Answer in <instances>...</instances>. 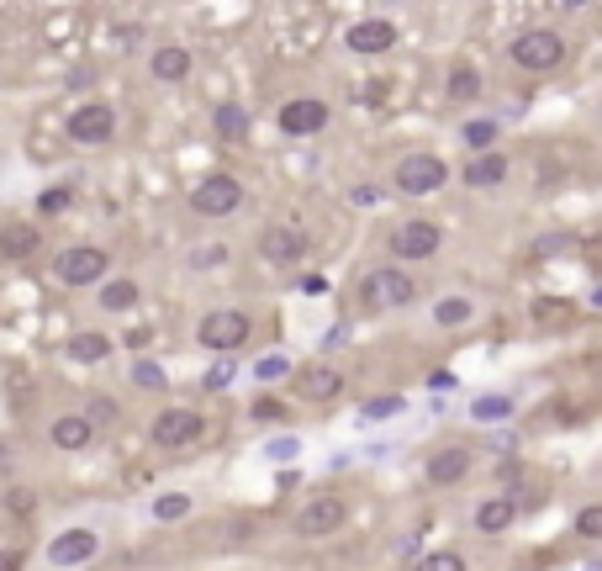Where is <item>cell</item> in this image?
I'll return each instance as SVG.
<instances>
[{"instance_id":"7","label":"cell","mask_w":602,"mask_h":571,"mask_svg":"<svg viewBox=\"0 0 602 571\" xmlns=\"http://www.w3.org/2000/svg\"><path fill=\"white\" fill-rule=\"evenodd\" d=\"M64 133L74 143H85V149H101V143H111V133H117V112H111L106 101H90V106H74Z\"/></svg>"},{"instance_id":"31","label":"cell","mask_w":602,"mask_h":571,"mask_svg":"<svg viewBox=\"0 0 602 571\" xmlns=\"http://www.w3.org/2000/svg\"><path fill=\"white\" fill-rule=\"evenodd\" d=\"M133 381L143 386V392H164V381H169V376H164V365H154V360H138V365H133Z\"/></svg>"},{"instance_id":"30","label":"cell","mask_w":602,"mask_h":571,"mask_svg":"<svg viewBox=\"0 0 602 571\" xmlns=\"http://www.w3.org/2000/svg\"><path fill=\"white\" fill-rule=\"evenodd\" d=\"M507 413H513V397H481L476 408H470V418H481V423H497Z\"/></svg>"},{"instance_id":"35","label":"cell","mask_w":602,"mask_h":571,"mask_svg":"<svg viewBox=\"0 0 602 571\" xmlns=\"http://www.w3.org/2000/svg\"><path fill=\"white\" fill-rule=\"evenodd\" d=\"M233 376H238V371H233L228 360H222V365H212V371L201 376V386H206V392H228V386H233Z\"/></svg>"},{"instance_id":"22","label":"cell","mask_w":602,"mask_h":571,"mask_svg":"<svg viewBox=\"0 0 602 571\" xmlns=\"http://www.w3.org/2000/svg\"><path fill=\"white\" fill-rule=\"evenodd\" d=\"M212 127H217V138L243 143V138H249V112H243L238 101H222L217 112H212Z\"/></svg>"},{"instance_id":"41","label":"cell","mask_w":602,"mask_h":571,"mask_svg":"<svg viewBox=\"0 0 602 571\" xmlns=\"http://www.w3.org/2000/svg\"><path fill=\"white\" fill-rule=\"evenodd\" d=\"M22 566H27V550H16V545L0 550V571H22Z\"/></svg>"},{"instance_id":"15","label":"cell","mask_w":602,"mask_h":571,"mask_svg":"<svg viewBox=\"0 0 602 571\" xmlns=\"http://www.w3.org/2000/svg\"><path fill=\"white\" fill-rule=\"evenodd\" d=\"M423 476H428V487H455V482H465V476H470V450H465V445H444L439 455H428Z\"/></svg>"},{"instance_id":"39","label":"cell","mask_w":602,"mask_h":571,"mask_svg":"<svg viewBox=\"0 0 602 571\" xmlns=\"http://www.w3.org/2000/svg\"><path fill=\"white\" fill-rule=\"evenodd\" d=\"M254 418H265V423L286 418V402H275V397H259V402H254Z\"/></svg>"},{"instance_id":"45","label":"cell","mask_w":602,"mask_h":571,"mask_svg":"<svg viewBox=\"0 0 602 571\" xmlns=\"http://www.w3.org/2000/svg\"><path fill=\"white\" fill-rule=\"evenodd\" d=\"M592 302H597V307H602V286H597V291H592Z\"/></svg>"},{"instance_id":"38","label":"cell","mask_w":602,"mask_h":571,"mask_svg":"<svg viewBox=\"0 0 602 571\" xmlns=\"http://www.w3.org/2000/svg\"><path fill=\"white\" fill-rule=\"evenodd\" d=\"M32 503H37V497H32V492H27V487H16V492H11V497H6V508H11V513H16V519H27V513H32Z\"/></svg>"},{"instance_id":"14","label":"cell","mask_w":602,"mask_h":571,"mask_svg":"<svg viewBox=\"0 0 602 571\" xmlns=\"http://www.w3.org/2000/svg\"><path fill=\"white\" fill-rule=\"evenodd\" d=\"M96 550H101V534L96 529H64L59 540L48 545V561L53 566H85Z\"/></svg>"},{"instance_id":"32","label":"cell","mask_w":602,"mask_h":571,"mask_svg":"<svg viewBox=\"0 0 602 571\" xmlns=\"http://www.w3.org/2000/svg\"><path fill=\"white\" fill-rule=\"evenodd\" d=\"M69 201H74L69 186H53V191L37 196V212H43V217H59V212H69Z\"/></svg>"},{"instance_id":"37","label":"cell","mask_w":602,"mask_h":571,"mask_svg":"<svg viewBox=\"0 0 602 571\" xmlns=\"http://www.w3.org/2000/svg\"><path fill=\"white\" fill-rule=\"evenodd\" d=\"M148 344H154V328H127V334H122L127 355H133V349H148Z\"/></svg>"},{"instance_id":"33","label":"cell","mask_w":602,"mask_h":571,"mask_svg":"<svg viewBox=\"0 0 602 571\" xmlns=\"http://www.w3.org/2000/svg\"><path fill=\"white\" fill-rule=\"evenodd\" d=\"M576 534L581 540H602V503H587L576 513Z\"/></svg>"},{"instance_id":"9","label":"cell","mask_w":602,"mask_h":571,"mask_svg":"<svg viewBox=\"0 0 602 571\" xmlns=\"http://www.w3.org/2000/svg\"><path fill=\"white\" fill-rule=\"evenodd\" d=\"M365 302L370 307H407V302H418V281H412L407 270H397V265L370 270L365 275Z\"/></svg>"},{"instance_id":"17","label":"cell","mask_w":602,"mask_h":571,"mask_svg":"<svg viewBox=\"0 0 602 571\" xmlns=\"http://www.w3.org/2000/svg\"><path fill=\"white\" fill-rule=\"evenodd\" d=\"M148 69H154V80H164V85L191 80V48L164 43V48H154V59H148Z\"/></svg>"},{"instance_id":"13","label":"cell","mask_w":602,"mask_h":571,"mask_svg":"<svg viewBox=\"0 0 602 571\" xmlns=\"http://www.w3.org/2000/svg\"><path fill=\"white\" fill-rule=\"evenodd\" d=\"M391 43H397V27L381 22V16H370V22H354L344 32V48L360 53V59H375V53H391Z\"/></svg>"},{"instance_id":"24","label":"cell","mask_w":602,"mask_h":571,"mask_svg":"<svg viewBox=\"0 0 602 571\" xmlns=\"http://www.w3.org/2000/svg\"><path fill=\"white\" fill-rule=\"evenodd\" d=\"M111 355V339L106 334H74L69 339V360H80V365H101Z\"/></svg>"},{"instance_id":"34","label":"cell","mask_w":602,"mask_h":571,"mask_svg":"<svg viewBox=\"0 0 602 571\" xmlns=\"http://www.w3.org/2000/svg\"><path fill=\"white\" fill-rule=\"evenodd\" d=\"M90 429H106V423H117V402L111 397H90Z\"/></svg>"},{"instance_id":"8","label":"cell","mask_w":602,"mask_h":571,"mask_svg":"<svg viewBox=\"0 0 602 571\" xmlns=\"http://www.w3.org/2000/svg\"><path fill=\"white\" fill-rule=\"evenodd\" d=\"M154 445L159 450H191L196 439L206 434V418L201 413H191V408H164L159 418H154Z\"/></svg>"},{"instance_id":"26","label":"cell","mask_w":602,"mask_h":571,"mask_svg":"<svg viewBox=\"0 0 602 571\" xmlns=\"http://www.w3.org/2000/svg\"><path fill=\"white\" fill-rule=\"evenodd\" d=\"M497 133H502V127L481 117V122H465V133H460V138H465V149H470V154H492Z\"/></svg>"},{"instance_id":"12","label":"cell","mask_w":602,"mask_h":571,"mask_svg":"<svg viewBox=\"0 0 602 571\" xmlns=\"http://www.w3.org/2000/svg\"><path fill=\"white\" fill-rule=\"evenodd\" d=\"M307 233L301 228H286V223H275V228H265V238H259V254H265L270 265H301L307 260Z\"/></svg>"},{"instance_id":"2","label":"cell","mask_w":602,"mask_h":571,"mask_svg":"<svg viewBox=\"0 0 602 571\" xmlns=\"http://www.w3.org/2000/svg\"><path fill=\"white\" fill-rule=\"evenodd\" d=\"M507 53H513L518 69H534V75H544V69H555L560 59H566V38H560L555 27H529V32H518Z\"/></svg>"},{"instance_id":"36","label":"cell","mask_w":602,"mask_h":571,"mask_svg":"<svg viewBox=\"0 0 602 571\" xmlns=\"http://www.w3.org/2000/svg\"><path fill=\"white\" fill-rule=\"evenodd\" d=\"M391 413H402V397H375V402H365V418L375 423V418H391Z\"/></svg>"},{"instance_id":"44","label":"cell","mask_w":602,"mask_h":571,"mask_svg":"<svg viewBox=\"0 0 602 571\" xmlns=\"http://www.w3.org/2000/svg\"><path fill=\"white\" fill-rule=\"evenodd\" d=\"M11 466H16V450L0 445V476H11Z\"/></svg>"},{"instance_id":"25","label":"cell","mask_w":602,"mask_h":571,"mask_svg":"<svg viewBox=\"0 0 602 571\" xmlns=\"http://www.w3.org/2000/svg\"><path fill=\"white\" fill-rule=\"evenodd\" d=\"M154 519H159V524L191 519V497H185V492H159V497H154Z\"/></svg>"},{"instance_id":"16","label":"cell","mask_w":602,"mask_h":571,"mask_svg":"<svg viewBox=\"0 0 602 571\" xmlns=\"http://www.w3.org/2000/svg\"><path fill=\"white\" fill-rule=\"evenodd\" d=\"M296 392L307 402H333L338 392H344V376H338L333 365H301V371H296Z\"/></svg>"},{"instance_id":"29","label":"cell","mask_w":602,"mask_h":571,"mask_svg":"<svg viewBox=\"0 0 602 571\" xmlns=\"http://www.w3.org/2000/svg\"><path fill=\"white\" fill-rule=\"evenodd\" d=\"M412 571H465V556H460V550H428Z\"/></svg>"},{"instance_id":"4","label":"cell","mask_w":602,"mask_h":571,"mask_svg":"<svg viewBox=\"0 0 602 571\" xmlns=\"http://www.w3.org/2000/svg\"><path fill=\"white\" fill-rule=\"evenodd\" d=\"M111 270V254L96 249V244H69L59 249V260H53V275H59L64 286H101Z\"/></svg>"},{"instance_id":"42","label":"cell","mask_w":602,"mask_h":571,"mask_svg":"<svg viewBox=\"0 0 602 571\" xmlns=\"http://www.w3.org/2000/svg\"><path fill=\"white\" fill-rule=\"evenodd\" d=\"M534 312H539V318H544V323H550V318H566V302H539Z\"/></svg>"},{"instance_id":"27","label":"cell","mask_w":602,"mask_h":571,"mask_svg":"<svg viewBox=\"0 0 602 571\" xmlns=\"http://www.w3.org/2000/svg\"><path fill=\"white\" fill-rule=\"evenodd\" d=\"M449 96H455V101L481 96V69H470V64H455V69H449Z\"/></svg>"},{"instance_id":"18","label":"cell","mask_w":602,"mask_h":571,"mask_svg":"<svg viewBox=\"0 0 602 571\" xmlns=\"http://www.w3.org/2000/svg\"><path fill=\"white\" fill-rule=\"evenodd\" d=\"M43 249V233L32 223H6L0 228V260H32V254Z\"/></svg>"},{"instance_id":"1","label":"cell","mask_w":602,"mask_h":571,"mask_svg":"<svg viewBox=\"0 0 602 571\" xmlns=\"http://www.w3.org/2000/svg\"><path fill=\"white\" fill-rule=\"evenodd\" d=\"M249 334H254L249 312H233V307L206 312V318L196 323V339H201V349H212V355H233V349L249 344Z\"/></svg>"},{"instance_id":"19","label":"cell","mask_w":602,"mask_h":571,"mask_svg":"<svg viewBox=\"0 0 602 571\" xmlns=\"http://www.w3.org/2000/svg\"><path fill=\"white\" fill-rule=\"evenodd\" d=\"M48 439H53L59 450H85L90 439H96V429H90V418H85V413H64V418H53Z\"/></svg>"},{"instance_id":"5","label":"cell","mask_w":602,"mask_h":571,"mask_svg":"<svg viewBox=\"0 0 602 571\" xmlns=\"http://www.w3.org/2000/svg\"><path fill=\"white\" fill-rule=\"evenodd\" d=\"M444 244L439 223H428V217H407V223L391 233V254H397L402 265H418V260H434Z\"/></svg>"},{"instance_id":"6","label":"cell","mask_w":602,"mask_h":571,"mask_svg":"<svg viewBox=\"0 0 602 571\" xmlns=\"http://www.w3.org/2000/svg\"><path fill=\"white\" fill-rule=\"evenodd\" d=\"M191 212L196 217H233V212H243V186L233 175H206L191 191Z\"/></svg>"},{"instance_id":"28","label":"cell","mask_w":602,"mask_h":571,"mask_svg":"<svg viewBox=\"0 0 602 571\" xmlns=\"http://www.w3.org/2000/svg\"><path fill=\"white\" fill-rule=\"evenodd\" d=\"M434 318H439L444 328H460V323H470V297H444V302L434 307Z\"/></svg>"},{"instance_id":"3","label":"cell","mask_w":602,"mask_h":571,"mask_svg":"<svg viewBox=\"0 0 602 571\" xmlns=\"http://www.w3.org/2000/svg\"><path fill=\"white\" fill-rule=\"evenodd\" d=\"M391 186L402 196H434L449 186V164L439 154H407L397 170H391Z\"/></svg>"},{"instance_id":"40","label":"cell","mask_w":602,"mask_h":571,"mask_svg":"<svg viewBox=\"0 0 602 571\" xmlns=\"http://www.w3.org/2000/svg\"><path fill=\"white\" fill-rule=\"evenodd\" d=\"M571 249V238L566 233H550V238H539V254H566Z\"/></svg>"},{"instance_id":"20","label":"cell","mask_w":602,"mask_h":571,"mask_svg":"<svg viewBox=\"0 0 602 571\" xmlns=\"http://www.w3.org/2000/svg\"><path fill=\"white\" fill-rule=\"evenodd\" d=\"M507 180V159L492 149V154H476L465 164V186H476V191H486V186H502Z\"/></svg>"},{"instance_id":"11","label":"cell","mask_w":602,"mask_h":571,"mask_svg":"<svg viewBox=\"0 0 602 571\" xmlns=\"http://www.w3.org/2000/svg\"><path fill=\"white\" fill-rule=\"evenodd\" d=\"M280 133H286V138H317V133H323V127L333 122V112H328V101H286V106H280Z\"/></svg>"},{"instance_id":"10","label":"cell","mask_w":602,"mask_h":571,"mask_svg":"<svg viewBox=\"0 0 602 571\" xmlns=\"http://www.w3.org/2000/svg\"><path fill=\"white\" fill-rule=\"evenodd\" d=\"M344 519H349L344 497H312V503H301V513H296V534L301 540H323V534L344 529Z\"/></svg>"},{"instance_id":"43","label":"cell","mask_w":602,"mask_h":571,"mask_svg":"<svg viewBox=\"0 0 602 571\" xmlns=\"http://www.w3.org/2000/svg\"><path fill=\"white\" fill-rule=\"evenodd\" d=\"M301 291H307V297H323L328 281H323V275H307V281H301Z\"/></svg>"},{"instance_id":"23","label":"cell","mask_w":602,"mask_h":571,"mask_svg":"<svg viewBox=\"0 0 602 571\" xmlns=\"http://www.w3.org/2000/svg\"><path fill=\"white\" fill-rule=\"evenodd\" d=\"M138 297H143V286H138V281H127V275H117V281H106V286H101V307H106V312H133Z\"/></svg>"},{"instance_id":"21","label":"cell","mask_w":602,"mask_h":571,"mask_svg":"<svg viewBox=\"0 0 602 571\" xmlns=\"http://www.w3.org/2000/svg\"><path fill=\"white\" fill-rule=\"evenodd\" d=\"M513 519H518V503H513V497H486V503L476 508V529H481V534L513 529Z\"/></svg>"}]
</instances>
